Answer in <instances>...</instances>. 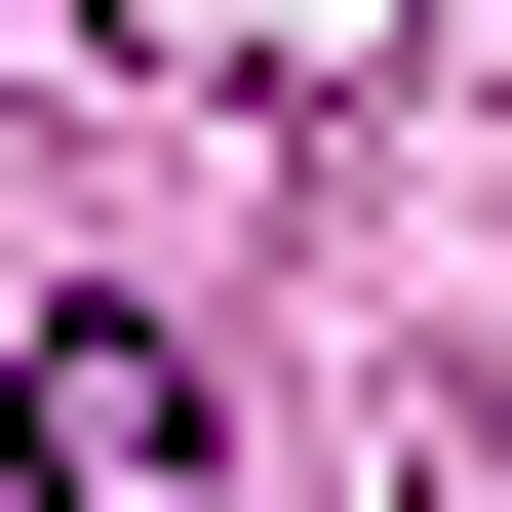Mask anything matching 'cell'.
<instances>
[{
    "label": "cell",
    "mask_w": 512,
    "mask_h": 512,
    "mask_svg": "<svg viewBox=\"0 0 512 512\" xmlns=\"http://www.w3.org/2000/svg\"><path fill=\"white\" fill-rule=\"evenodd\" d=\"M0 473H40V512H237V394H197L158 316H40V394H0Z\"/></svg>",
    "instance_id": "cell-1"
}]
</instances>
